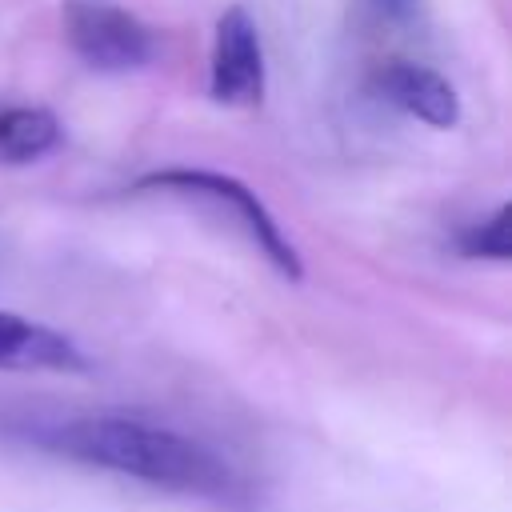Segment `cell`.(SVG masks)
Masks as SVG:
<instances>
[{
  "label": "cell",
  "mask_w": 512,
  "mask_h": 512,
  "mask_svg": "<svg viewBox=\"0 0 512 512\" xmlns=\"http://www.w3.org/2000/svg\"><path fill=\"white\" fill-rule=\"evenodd\" d=\"M40 444L84 468L140 480L148 488L200 496L224 508H252L248 476L196 436L140 416H76L40 432Z\"/></svg>",
  "instance_id": "cell-1"
},
{
  "label": "cell",
  "mask_w": 512,
  "mask_h": 512,
  "mask_svg": "<svg viewBox=\"0 0 512 512\" xmlns=\"http://www.w3.org/2000/svg\"><path fill=\"white\" fill-rule=\"evenodd\" d=\"M132 192H172V196H192V200H208L216 208H228L232 220L244 228V236L260 248V256L288 280L300 284L304 280V264L296 244L284 236V228L276 224V216L268 212V204L236 176L228 172H212V168H164V172H148L132 184Z\"/></svg>",
  "instance_id": "cell-2"
},
{
  "label": "cell",
  "mask_w": 512,
  "mask_h": 512,
  "mask_svg": "<svg viewBox=\"0 0 512 512\" xmlns=\"http://www.w3.org/2000/svg\"><path fill=\"white\" fill-rule=\"evenodd\" d=\"M60 24L68 48L96 72H132L156 56L152 28L116 0H64Z\"/></svg>",
  "instance_id": "cell-3"
},
{
  "label": "cell",
  "mask_w": 512,
  "mask_h": 512,
  "mask_svg": "<svg viewBox=\"0 0 512 512\" xmlns=\"http://www.w3.org/2000/svg\"><path fill=\"white\" fill-rule=\"evenodd\" d=\"M208 92L216 104L252 108L264 96V48L260 28L248 8L232 4L220 12L212 32V64H208Z\"/></svg>",
  "instance_id": "cell-4"
},
{
  "label": "cell",
  "mask_w": 512,
  "mask_h": 512,
  "mask_svg": "<svg viewBox=\"0 0 512 512\" xmlns=\"http://www.w3.org/2000/svg\"><path fill=\"white\" fill-rule=\"evenodd\" d=\"M372 92L392 104L396 112L428 124V128H452L460 120V96L456 88L428 64L412 60H384L372 72Z\"/></svg>",
  "instance_id": "cell-5"
},
{
  "label": "cell",
  "mask_w": 512,
  "mask_h": 512,
  "mask_svg": "<svg viewBox=\"0 0 512 512\" xmlns=\"http://www.w3.org/2000/svg\"><path fill=\"white\" fill-rule=\"evenodd\" d=\"M0 368L4 372H88L80 344L20 312H0Z\"/></svg>",
  "instance_id": "cell-6"
},
{
  "label": "cell",
  "mask_w": 512,
  "mask_h": 512,
  "mask_svg": "<svg viewBox=\"0 0 512 512\" xmlns=\"http://www.w3.org/2000/svg\"><path fill=\"white\" fill-rule=\"evenodd\" d=\"M64 128L48 108H4L0 112V160L28 164L60 144Z\"/></svg>",
  "instance_id": "cell-7"
},
{
  "label": "cell",
  "mask_w": 512,
  "mask_h": 512,
  "mask_svg": "<svg viewBox=\"0 0 512 512\" xmlns=\"http://www.w3.org/2000/svg\"><path fill=\"white\" fill-rule=\"evenodd\" d=\"M508 220H512V208H508V204H500L492 216H484V220H476V224L460 228V236H456L460 256H468V260H500V264H504V260L512 256Z\"/></svg>",
  "instance_id": "cell-8"
},
{
  "label": "cell",
  "mask_w": 512,
  "mask_h": 512,
  "mask_svg": "<svg viewBox=\"0 0 512 512\" xmlns=\"http://www.w3.org/2000/svg\"><path fill=\"white\" fill-rule=\"evenodd\" d=\"M364 12L376 28H412L424 12V0H364Z\"/></svg>",
  "instance_id": "cell-9"
}]
</instances>
